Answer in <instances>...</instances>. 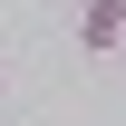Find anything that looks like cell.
I'll return each instance as SVG.
<instances>
[{
  "mask_svg": "<svg viewBox=\"0 0 126 126\" xmlns=\"http://www.w3.org/2000/svg\"><path fill=\"white\" fill-rule=\"evenodd\" d=\"M78 48L87 58H116L126 48V0H78Z\"/></svg>",
  "mask_w": 126,
  "mask_h": 126,
  "instance_id": "cell-1",
  "label": "cell"
},
{
  "mask_svg": "<svg viewBox=\"0 0 126 126\" xmlns=\"http://www.w3.org/2000/svg\"><path fill=\"white\" fill-rule=\"evenodd\" d=\"M0 87H10V58H0Z\"/></svg>",
  "mask_w": 126,
  "mask_h": 126,
  "instance_id": "cell-2",
  "label": "cell"
}]
</instances>
